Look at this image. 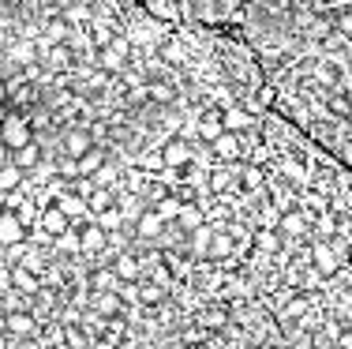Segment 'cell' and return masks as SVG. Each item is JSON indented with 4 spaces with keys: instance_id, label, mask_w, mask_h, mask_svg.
<instances>
[{
    "instance_id": "obj_43",
    "label": "cell",
    "mask_w": 352,
    "mask_h": 349,
    "mask_svg": "<svg viewBox=\"0 0 352 349\" xmlns=\"http://www.w3.org/2000/svg\"><path fill=\"white\" fill-rule=\"evenodd\" d=\"M4 101H8V83L0 79V106H4Z\"/></svg>"
},
{
    "instance_id": "obj_13",
    "label": "cell",
    "mask_w": 352,
    "mask_h": 349,
    "mask_svg": "<svg viewBox=\"0 0 352 349\" xmlns=\"http://www.w3.org/2000/svg\"><path fill=\"white\" fill-rule=\"evenodd\" d=\"M311 259H315V271H318V274H338V271H341L338 252H334V248H326V244H315Z\"/></svg>"
},
{
    "instance_id": "obj_17",
    "label": "cell",
    "mask_w": 352,
    "mask_h": 349,
    "mask_svg": "<svg viewBox=\"0 0 352 349\" xmlns=\"http://www.w3.org/2000/svg\"><path fill=\"white\" fill-rule=\"evenodd\" d=\"M210 237H214L210 221H203L199 229H191V256H195V259H206V248H210Z\"/></svg>"
},
{
    "instance_id": "obj_32",
    "label": "cell",
    "mask_w": 352,
    "mask_h": 349,
    "mask_svg": "<svg viewBox=\"0 0 352 349\" xmlns=\"http://www.w3.org/2000/svg\"><path fill=\"white\" fill-rule=\"evenodd\" d=\"M240 180H244V188H259V184H262V169L244 165V169H240Z\"/></svg>"
},
{
    "instance_id": "obj_7",
    "label": "cell",
    "mask_w": 352,
    "mask_h": 349,
    "mask_svg": "<svg viewBox=\"0 0 352 349\" xmlns=\"http://www.w3.org/2000/svg\"><path fill=\"white\" fill-rule=\"evenodd\" d=\"M162 154H165V165H169V169H184V165L191 162L188 139H169V143L162 147Z\"/></svg>"
},
{
    "instance_id": "obj_9",
    "label": "cell",
    "mask_w": 352,
    "mask_h": 349,
    "mask_svg": "<svg viewBox=\"0 0 352 349\" xmlns=\"http://www.w3.org/2000/svg\"><path fill=\"white\" fill-rule=\"evenodd\" d=\"M206 221V210L203 203H180V214H176V229H184V233H191V229H199Z\"/></svg>"
},
{
    "instance_id": "obj_29",
    "label": "cell",
    "mask_w": 352,
    "mask_h": 349,
    "mask_svg": "<svg viewBox=\"0 0 352 349\" xmlns=\"http://www.w3.org/2000/svg\"><path fill=\"white\" fill-rule=\"evenodd\" d=\"M120 221H124V214L116 210V203H113V207H105V210L98 214V226H101V229H109V233H113V229L120 226Z\"/></svg>"
},
{
    "instance_id": "obj_11",
    "label": "cell",
    "mask_w": 352,
    "mask_h": 349,
    "mask_svg": "<svg viewBox=\"0 0 352 349\" xmlns=\"http://www.w3.org/2000/svg\"><path fill=\"white\" fill-rule=\"evenodd\" d=\"M162 226H165V218H162L154 207H150V210L139 214V226H135V233H139L142 241H154V237H162Z\"/></svg>"
},
{
    "instance_id": "obj_37",
    "label": "cell",
    "mask_w": 352,
    "mask_h": 349,
    "mask_svg": "<svg viewBox=\"0 0 352 349\" xmlns=\"http://www.w3.org/2000/svg\"><path fill=\"white\" fill-rule=\"evenodd\" d=\"M330 109H334V113H338V117H345L349 109H352V101H349V98H341V94H338V98L330 101Z\"/></svg>"
},
{
    "instance_id": "obj_20",
    "label": "cell",
    "mask_w": 352,
    "mask_h": 349,
    "mask_svg": "<svg viewBox=\"0 0 352 349\" xmlns=\"http://www.w3.org/2000/svg\"><path fill=\"white\" fill-rule=\"evenodd\" d=\"M221 121H225V128H229V132H244V128H251V113H244V109H236V106L221 109Z\"/></svg>"
},
{
    "instance_id": "obj_44",
    "label": "cell",
    "mask_w": 352,
    "mask_h": 349,
    "mask_svg": "<svg viewBox=\"0 0 352 349\" xmlns=\"http://www.w3.org/2000/svg\"><path fill=\"white\" fill-rule=\"evenodd\" d=\"M0 330H8V315H0Z\"/></svg>"
},
{
    "instance_id": "obj_28",
    "label": "cell",
    "mask_w": 352,
    "mask_h": 349,
    "mask_svg": "<svg viewBox=\"0 0 352 349\" xmlns=\"http://www.w3.org/2000/svg\"><path fill=\"white\" fill-rule=\"evenodd\" d=\"M57 248H64V252H83V244H79V229H64V233L57 237Z\"/></svg>"
},
{
    "instance_id": "obj_41",
    "label": "cell",
    "mask_w": 352,
    "mask_h": 349,
    "mask_svg": "<svg viewBox=\"0 0 352 349\" xmlns=\"http://www.w3.org/2000/svg\"><path fill=\"white\" fill-rule=\"evenodd\" d=\"M184 53H180V45H165V60H180Z\"/></svg>"
},
{
    "instance_id": "obj_23",
    "label": "cell",
    "mask_w": 352,
    "mask_h": 349,
    "mask_svg": "<svg viewBox=\"0 0 352 349\" xmlns=\"http://www.w3.org/2000/svg\"><path fill=\"white\" fill-rule=\"evenodd\" d=\"M34 330V315L30 312H12L8 315V335H30Z\"/></svg>"
},
{
    "instance_id": "obj_3",
    "label": "cell",
    "mask_w": 352,
    "mask_h": 349,
    "mask_svg": "<svg viewBox=\"0 0 352 349\" xmlns=\"http://www.w3.org/2000/svg\"><path fill=\"white\" fill-rule=\"evenodd\" d=\"M79 244H83V256H101L109 248V229H101L98 221H86L79 229Z\"/></svg>"
},
{
    "instance_id": "obj_27",
    "label": "cell",
    "mask_w": 352,
    "mask_h": 349,
    "mask_svg": "<svg viewBox=\"0 0 352 349\" xmlns=\"http://www.w3.org/2000/svg\"><path fill=\"white\" fill-rule=\"evenodd\" d=\"M12 60H15V64H34V60H38L34 45H30V42H19V45H12Z\"/></svg>"
},
{
    "instance_id": "obj_36",
    "label": "cell",
    "mask_w": 352,
    "mask_h": 349,
    "mask_svg": "<svg viewBox=\"0 0 352 349\" xmlns=\"http://www.w3.org/2000/svg\"><path fill=\"white\" fill-rule=\"evenodd\" d=\"M255 244H259V248H266V252H274L277 248V237L274 233H255Z\"/></svg>"
},
{
    "instance_id": "obj_4",
    "label": "cell",
    "mask_w": 352,
    "mask_h": 349,
    "mask_svg": "<svg viewBox=\"0 0 352 349\" xmlns=\"http://www.w3.org/2000/svg\"><path fill=\"white\" fill-rule=\"evenodd\" d=\"M57 207L68 214L71 221H75V218H94V214H90V203H86L83 192H64V195H57Z\"/></svg>"
},
{
    "instance_id": "obj_14",
    "label": "cell",
    "mask_w": 352,
    "mask_h": 349,
    "mask_svg": "<svg viewBox=\"0 0 352 349\" xmlns=\"http://www.w3.org/2000/svg\"><path fill=\"white\" fill-rule=\"evenodd\" d=\"M90 147H94V136H90V132H83V128H75V132H68V136H64V154H68V158L86 154Z\"/></svg>"
},
{
    "instance_id": "obj_19",
    "label": "cell",
    "mask_w": 352,
    "mask_h": 349,
    "mask_svg": "<svg viewBox=\"0 0 352 349\" xmlns=\"http://www.w3.org/2000/svg\"><path fill=\"white\" fill-rule=\"evenodd\" d=\"M206 259H233V237L214 233L210 237V248H206Z\"/></svg>"
},
{
    "instance_id": "obj_45",
    "label": "cell",
    "mask_w": 352,
    "mask_h": 349,
    "mask_svg": "<svg viewBox=\"0 0 352 349\" xmlns=\"http://www.w3.org/2000/svg\"><path fill=\"white\" fill-rule=\"evenodd\" d=\"M4 117H8V109H4V106H0V124H4Z\"/></svg>"
},
{
    "instance_id": "obj_33",
    "label": "cell",
    "mask_w": 352,
    "mask_h": 349,
    "mask_svg": "<svg viewBox=\"0 0 352 349\" xmlns=\"http://www.w3.org/2000/svg\"><path fill=\"white\" fill-rule=\"evenodd\" d=\"M274 101H277V91H274V86H262V91L255 94V109H266V106H274Z\"/></svg>"
},
{
    "instance_id": "obj_10",
    "label": "cell",
    "mask_w": 352,
    "mask_h": 349,
    "mask_svg": "<svg viewBox=\"0 0 352 349\" xmlns=\"http://www.w3.org/2000/svg\"><path fill=\"white\" fill-rule=\"evenodd\" d=\"M124 57H127V42H124V38H120V42L113 38V42H109L105 49L98 53L101 68H109V71H120V68H124Z\"/></svg>"
},
{
    "instance_id": "obj_25",
    "label": "cell",
    "mask_w": 352,
    "mask_h": 349,
    "mask_svg": "<svg viewBox=\"0 0 352 349\" xmlns=\"http://www.w3.org/2000/svg\"><path fill=\"white\" fill-rule=\"evenodd\" d=\"M180 203H184V200H176V192H169V195H162V200L154 203V210L162 214L165 221H176V214H180Z\"/></svg>"
},
{
    "instance_id": "obj_16",
    "label": "cell",
    "mask_w": 352,
    "mask_h": 349,
    "mask_svg": "<svg viewBox=\"0 0 352 349\" xmlns=\"http://www.w3.org/2000/svg\"><path fill=\"white\" fill-rule=\"evenodd\" d=\"M101 162H105V150H101L98 143H94V147L86 150V154H79V158H75V169H79V177H90V173L98 169Z\"/></svg>"
},
{
    "instance_id": "obj_42",
    "label": "cell",
    "mask_w": 352,
    "mask_h": 349,
    "mask_svg": "<svg viewBox=\"0 0 352 349\" xmlns=\"http://www.w3.org/2000/svg\"><path fill=\"white\" fill-rule=\"evenodd\" d=\"M338 346H341V349H352V330H341V335H338Z\"/></svg>"
},
{
    "instance_id": "obj_15",
    "label": "cell",
    "mask_w": 352,
    "mask_h": 349,
    "mask_svg": "<svg viewBox=\"0 0 352 349\" xmlns=\"http://www.w3.org/2000/svg\"><path fill=\"white\" fill-rule=\"evenodd\" d=\"M113 271H116V278H120V282H139L142 263H139L135 256H127V252H120V256L113 259Z\"/></svg>"
},
{
    "instance_id": "obj_31",
    "label": "cell",
    "mask_w": 352,
    "mask_h": 349,
    "mask_svg": "<svg viewBox=\"0 0 352 349\" xmlns=\"http://www.w3.org/2000/svg\"><path fill=\"white\" fill-rule=\"evenodd\" d=\"M281 233H289V237L303 233V214H285V218H281Z\"/></svg>"
},
{
    "instance_id": "obj_40",
    "label": "cell",
    "mask_w": 352,
    "mask_h": 349,
    "mask_svg": "<svg viewBox=\"0 0 352 349\" xmlns=\"http://www.w3.org/2000/svg\"><path fill=\"white\" fill-rule=\"evenodd\" d=\"M94 42L109 45V42H113V38H109V30H105V27H98V30H94Z\"/></svg>"
},
{
    "instance_id": "obj_18",
    "label": "cell",
    "mask_w": 352,
    "mask_h": 349,
    "mask_svg": "<svg viewBox=\"0 0 352 349\" xmlns=\"http://www.w3.org/2000/svg\"><path fill=\"white\" fill-rule=\"evenodd\" d=\"M23 177H27V173H23L15 162H4L0 165V192H15V188L23 184Z\"/></svg>"
},
{
    "instance_id": "obj_22",
    "label": "cell",
    "mask_w": 352,
    "mask_h": 349,
    "mask_svg": "<svg viewBox=\"0 0 352 349\" xmlns=\"http://www.w3.org/2000/svg\"><path fill=\"white\" fill-rule=\"evenodd\" d=\"M139 169H142V177H162L169 165H165V154H162V150H154V154H142Z\"/></svg>"
},
{
    "instance_id": "obj_35",
    "label": "cell",
    "mask_w": 352,
    "mask_h": 349,
    "mask_svg": "<svg viewBox=\"0 0 352 349\" xmlns=\"http://www.w3.org/2000/svg\"><path fill=\"white\" fill-rule=\"evenodd\" d=\"M334 30V23L330 19H318V23H311V38H326Z\"/></svg>"
},
{
    "instance_id": "obj_12",
    "label": "cell",
    "mask_w": 352,
    "mask_h": 349,
    "mask_svg": "<svg viewBox=\"0 0 352 349\" xmlns=\"http://www.w3.org/2000/svg\"><path fill=\"white\" fill-rule=\"evenodd\" d=\"M12 285H15L19 293H27V297H30V293H38V289H42V278H38V274L30 271V267L15 263V267H12Z\"/></svg>"
},
{
    "instance_id": "obj_21",
    "label": "cell",
    "mask_w": 352,
    "mask_h": 349,
    "mask_svg": "<svg viewBox=\"0 0 352 349\" xmlns=\"http://www.w3.org/2000/svg\"><path fill=\"white\" fill-rule=\"evenodd\" d=\"M90 180H94V188H116L120 169H116V165H109V162H101L98 169L90 173Z\"/></svg>"
},
{
    "instance_id": "obj_34",
    "label": "cell",
    "mask_w": 352,
    "mask_h": 349,
    "mask_svg": "<svg viewBox=\"0 0 352 349\" xmlns=\"http://www.w3.org/2000/svg\"><path fill=\"white\" fill-rule=\"evenodd\" d=\"M68 19H71V23H90V8H83V4L68 8Z\"/></svg>"
},
{
    "instance_id": "obj_38",
    "label": "cell",
    "mask_w": 352,
    "mask_h": 349,
    "mask_svg": "<svg viewBox=\"0 0 352 349\" xmlns=\"http://www.w3.org/2000/svg\"><path fill=\"white\" fill-rule=\"evenodd\" d=\"M334 27L341 30V34H352V12H345V15H338V23Z\"/></svg>"
},
{
    "instance_id": "obj_2",
    "label": "cell",
    "mask_w": 352,
    "mask_h": 349,
    "mask_svg": "<svg viewBox=\"0 0 352 349\" xmlns=\"http://www.w3.org/2000/svg\"><path fill=\"white\" fill-rule=\"evenodd\" d=\"M27 241V221L15 210H0V248H19Z\"/></svg>"
},
{
    "instance_id": "obj_6",
    "label": "cell",
    "mask_w": 352,
    "mask_h": 349,
    "mask_svg": "<svg viewBox=\"0 0 352 349\" xmlns=\"http://www.w3.org/2000/svg\"><path fill=\"white\" fill-rule=\"evenodd\" d=\"M68 226H71V218L57 207V203H53V207H45V210H42V218H38V229H45L49 237H60Z\"/></svg>"
},
{
    "instance_id": "obj_39",
    "label": "cell",
    "mask_w": 352,
    "mask_h": 349,
    "mask_svg": "<svg viewBox=\"0 0 352 349\" xmlns=\"http://www.w3.org/2000/svg\"><path fill=\"white\" fill-rule=\"evenodd\" d=\"M262 60H266V64H277V60H281V49H277V45H266V49H262Z\"/></svg>"
},
{
    "instance_id": "obj_5",
    "label": "cell",
    "mask_w": 352,
    "mask_h": 349,
    "mask_svg": "<svg viewBox=\"0 0 352 349\" xmlns=\"http://www.w3.org/2000/svg\"><path fill=\"white\" fill-rule=\"evenodd\" d=\"M12 162L19 165L23 173L38 169V162H42V143L30 139V143H23V147H15V150H12Z\"/></svg>"
},
{
    "instance_id": "obj_26",
    "label": "cell",
    "mask_w": 352,
    "mask_h": 349,
    "mask_svg": "<svg viewBox=\"0 0 352 349\" xmlns=\"http://www.w3.org/2000/svg\"><path fill=\"white\" fill-rule=\"evenodd\" d=\"M90 285H94V293H98V289H120V278H116L113 267H109V271H98V274H94Z\"/></svg>"
},
{
    "instance_id": "obj_24",
    "label": "cell",
    "mask_w": 352,
    "mask_h": 349,
    "mask_svg": "<svg viewBox=\"0 0 352 349\" xmlns=\"http://www.w3.org/2000/svg\"><path fill=\"white\" fill-rule=\"evenodd\" d=\"M221 132H225V121H221L218 113H210V117H203V124H199V136H203L206 143H214L221 136Z\"/></svg>"
},
{
    "instance_id": "obj_30",
    "label": "cell",
    "mask_w": 352,
    "mask_h": 349,
    "mask_svg": "<svg viewBox=\"0 0 352 349\" xmlns=\"http://www.w3.org/2000/svg\"><path fill=\"white\" fill-rule=\"evenodd\" d=\"M139 300H142V304H158V300H165V289L150 282V285H142V289H139Z\"/></svg>"
},
{
    "instance_id": "obj_1",
    "label": "cell",
    "mask_w": 352,
    "mask_h": 349,
    "mask_svg": "<svg viewBox=\"0 0 352 349\" xmlns=\"http://www.w3.org/2000/svg\"><path fill=\"white\" fill-rule=\"evenodd\" d=\"M34 139V128H30V117L27 113H8L4 124H0V143H4L8 150L23 147V143Z\"/></svg>"
},
{
    "instance_id": "obj_8",
    "label": "cell",
    "mask_w": 352,
    "mask_h": 349,
    "mask_svg": "<svg viewBox=\"0 0 352 349\" xmlns=\"http://www.w3.org/2000/svg\"><path fill=\"white\" fill-rule=\"evenodd\" d=\"M210 147H214V154H218V158H225V162H236V158H240V150H244V143H240L236 132H229V128H225L218 139L210 143Z\"/></svg>"
}]
</instances>
